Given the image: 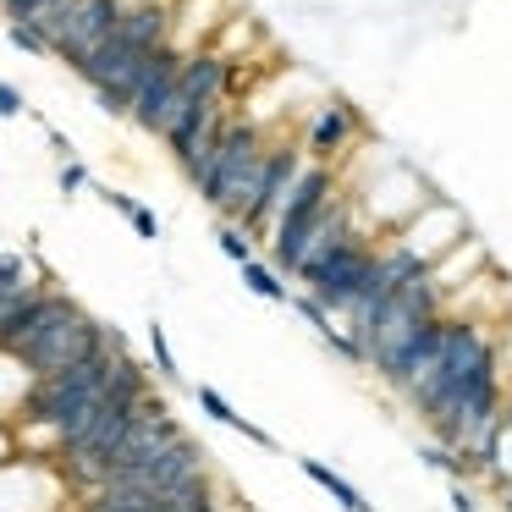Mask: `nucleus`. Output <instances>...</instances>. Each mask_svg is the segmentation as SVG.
Returning a JSON list of instances; mask_svg holds the SVG:
<instances>
[{"label":"nucleus","instance_id":"1","mask_svg":"<svg viewBox=\"0 0 512 512\" xmlns=\"http://www.w3.org/2000/svg\"><path fill=\"white\" fill-rule=\"evenodd\" d=\"M490 369H501V347H496V336H490V325L485 320H463V314H446L441 347H435L430 369H424L402 397L413 402V413L430 419L435 408H446L457 391L474 386L479 375H490Z\"/></svg>","mask_w":512,"mask_h":512},{"label":"nucleus","instance_id":"2","mask_svg":"<svg viewBox=\"0 0 512 512\" xmlns=\"http://www.w3.org/2000/svg\"><path fill=\"white\" fill-rule=\"evenodd\" d=\"M435 314H441V292L430 287V276H419V281H408L402 292H391L386 303L353 314V320H347V336H353L358 353H364V369H380L402 342H413Z\"/></svg>","mask_w":512,"mask_h":512},{"label":"nucleus","instance_id":"3","mask_svg":"<svg viewBox=\"0 0 512 512\" xmlns=\"http://www.w3.org/2000/svg\"><path fill=\"white\" fill-rule=\"evenodd\" d=\"M375 248H380L375 237L353 226V232H347L342 243H336L331 254L309 270V276H298L303 292H309V298L320 303L331 320H336V314L347 320V314L364 303V292H369V276H375Z\"/></svg>","mask_w":512,"mask_h":512},{"label":"nucleus","instance_id":"4","mask_svg":"<svg viewBox=\"0 0 512 512\" xmlns=\"http://www.w3.org/2000/svg\"><path fill=\"white\" fill-rule=\"evenodd\" d=\"M105 347H122V336H116L111 325H100V320H94V314L78 303L67 320H56L34 347H23L17 358L28 364V375H34V380H45V375H61V369L83 364V358L105 353Z\"/></svg>","mask_w":512,"mask_h":512},{"label":"nucleus","instance_id":"5","mask_svg":"<svg viewBox=\"0 0 512 512\" xmlns=\"http://www.w3.org/2000/svg\"><path fill=\"white\" fill-rule=\"evenodd\" d=\"M105 485H116V490H144V496H171V490L210 485V452H204V446L193 441L188 430H182L177 441H166L155 457H144V463L111 474Z\"/></svg>","mask_w":512,"mask_h":512},{"label":"nucleus","instance_id":"6","mask_svg":"<svg viewBox=\"0 0 512 512\" xmlns=\"http://www.w3.org/2000/svg\"><path fill=\"white\" fill-rule=\"evenodd\" d=\"M265 138H270V133H265L259 122H248V116L232 111V122L215 133V144L204 149L199 160H188V166H182V171H188V182L204 193V204H210V210L221 204V193L237 182V171H243L248 160L259 155V149H265Z\"/></svg>","mask_w":512,"mask_h":512},{"label":"nucleus","instance_id":"7","mask_svg":"<svg viewBox=\"0 0 512 512\" xmlns=\"http://www.w3.org/2000/svg\"><path fill=\"white\" fill-rule=\"evenodd\" d=\"M364 111H358L353 100H342V94H331V100H320L314 105V116L303 122V138H298V149H303V160H314V166H331V171H342L347 160H353V149L364 144Z\"/></svg>","mask_w":512,"mask_h":512},{"label":"nucleus","instance_id":"8","mask_svg":"<svg viewBox=\"0 0 512 512\" xmlns=\"http://www.w3.org/2000/svg\"><path fill=\"white\" fill-rule=\"evenodd\" d=\"M468 237H474V232H468V215L457 210V204H446L441 193H435V199L424 204L419 215H408V221H402L397 232L386 237V243H397L408 259H419V265L430 270L435 259H446L457 243H468Z\"/></svg>","mask_w":512,"mask_h":512},{"label":"nucleus","instance_id":"9","mask_svg":"<svg viewBox=\"0 0 512 512\" xmlns=\"http://www.w3.org/2000/svg\"><path fill=\"white\" fill-rule=\"evenodd\" d=\"M353 204H347V193H336L331 204H325L320 215H314L309 226H303L298 237H292V243H281V248H270V270H276V276H309L314 265H320L325 254H331L336 243H342L347 232H353Z\"/></svg>","mask_w":512,"mask_h":512},{"label":"nucleus","instance_id":"10","mask_svg":"<svg viewBox=\"0 0 512 512\" xmlns=\"http://www.w3.org/2000/svg\"><path fill=\"white\" fill-rule=\"evenodd\" d=\"M298 171H303L298 138L270 133L265 166H259V188H254V204H248V215H243V232H248V237H270V226H276V215H281V204H287V188L298 182Z\"/></svg>","mask_w":512,"mask_h":512},{"label":"nucleus","instance_id":"11","mask_svg":"<svg viewBox=\"0 0 512 512\" xmlns=\"http://www.w3.org/2000/svg\"><path fill=\"white\" fill-rule=\"evenodd\" d=\"M177 78H182V56L171 45L155 50L149 67L138 72L133 94H127V122L155 133V138H166V127L177 122Z\"/></svg>","mask_w":512,"mask_h":512},{"label":"nucleus","instance_id":"12","mask_svg":"<svg viewBox=\"0 0 512 512\" xmlns=\"http://www.w3.org/2000/svg\"><path fill=\"white\" fill-rule=\"evenodd\" d=\"M342 193V171H331V166H314V160H303V171H298V182L287 188V204H281V215H276V226H270V237L265 243L270 248H281V243H292V237L303 232V226L314 221V215L325 210V204Z\"/></svg>","mask_w":512,"mask_h":512},{"label":"nucleus","instance_id":"13","mask_svg":"<svg viewBox=\"0 0 512 512\" xmlns=\"http://www.w3.org/2000/svg\"><path fill=\"white\" fill-rule=\"evenodd\" d=\"M127 0H78L67 12V23L56 28V39H50V56H61L67 67H78L89 50H100L105 39L116 34V23H122Z\"/></svg>","mask_w":512,"mask_h":512},{"label":"nucleus","instance_id":"14","mask_svg":"<svg viewBox=\"0 0 512 512\" xmlns=\"http://www.w3.org/2000/svg\"><path fill=\"white\" fill-rule=\"evenodd\" d=\"M182 435V424L171 419V408L160 397H144V408H138V419L127 424V435L116 441V452H111V463H105V474H100V485L111 474H122V468H133V463H144V457H155L166 441H177ZM94 490V485H89Z\"/></svg>","mask_w":512,"mask_h":512},{"label":"nucleus","instance_id":"15","mask_svg":"<svg viewBox=\"0 0 512 512\" xmlns=\"http://www.w3.org/2000/svg\"><path fill=\"white\" fill-rule=\"evenodd\" d=\"M298 468H303V474H309L314 485H320V490H325V496H331L342 512H375V507L364 501V490H358L353 479H342L331 463H320V457H298Z\"/></svg>","mask_w":512,"mask_h":512},{"label":"nucleus","instance_id":"16","mask_svg":"<svg viewBox=\"0 0 512 512\" xmlns=\"http://www.w3.org/2000/svg\"><path fill=\"white\" fill-rule=\"evenodd\" d=\"M28 391H34V375H28V364L17 353H0V424H17V413H23Z\"/></svg>","mask_w":512,"mask_h":512},{"label":"nucleus","instance_id":"17","mask_svg":"<svg viewBox=\"0 0 512 512\" xmlns=\"http://www.w3.org/2000/svg\"><path fill=\"white\" fill-rule=\"evenodd\" d=\"M193 397H199V408L210 413L215 424H226V430L248 435V441H254V446H276V435H270V430H259L254 419H243V413H237V408H232V402H226V397H221V391H215V386H199V391H193Z\"/></svg>","mask_w":512,"mask_h":512},{"label":"nucleus","instance_id":"18","mask_svg":"<svg viewBox=\"0 0 512 512\" xmlns=\"http://www.w3.org/2000/svg\"><path fill=\"white\" fill-rule=\"evenodd\" d=\"M34 281H50L45 270H39L34 254H17V248H0V309L17 298V292H28Z\"/></svg>","mask_w":512,"mask_h":512},{"label":"nucleus","instance_id":"19","mask_svg":"<svg viewBox=\"0 0 512 512\" xmlns=\"http://www.w3.org/2000/svg\"><path fill=\"white\" fill-rule=\"evenodd\" d=\"M105 204H111L116 215H127V221H133V232L144 237V243H155L160 237V221H155V210H149V204H138V199H127V193H116V188H105L100 193Z\"/></svg>","mask_w":512,"mask_h":512},{"label":"nucleus","instance_id":"20","mask_svg":"<svg viewBox=\"0 0 512 512\" xmlns=\"http://www.w3.org/2000/svg\"><path fill=\"white\" fill-rule=\"evenodd\" d=\"M243 281H248V292H259L265 303H292V287L265 265V259H248V265H243Z\"/></svg>","mask_w":512,"mask_h":512},{"label":"nucleus","instance_id":"21","mask_svg":"<svg viewBox=\"0 0 512 512\" xmlns=\"http://www.w3.org/2000/svg\"><path fill=\"white\" fill-rule=\"evenodd\" d=\"M419 457H424V468H435V474H446L452 479V485H463L468 474H474V468L463 463V457L452 452V446H441V441H430V446H419Z\"/></svg>","mask_w":512,"mask_h":512},{"label":"nucleus","instance_id":"22","mask_svg":"<svg viewBox=\"0 0 512 512\" xmlns=\"http://www.w3.org/2000/svg\"><path fill=\"white\" fill-rule=\"evenodd\" d=\"M221 254L232 259V265H248V259H259V254H254V237H248L243 226H232V221H221Z\"/></svg>","mask_w":512,"mask_h":512},{"label":"nucleus","instance_id":"23","mask_svg":"<svg viewBox=\"0 0 512 512\" xmlns=\"http://www.w3.org/2000/svg\"><path fill=\"white\" fill-rule=\"evenodd\" d=\"M149 358H155L160 380H177V375H182L177 358H171V342H166V331H160V325H149Z\"/></svg>","mask_w":512,"mask_h":512},{"label":"nucleus","instance_id":"24","mask_svg":"<svg viewBox=\"0 0 512 512\" xmlns=\"http://www.w3.org/2000/svg\"><path fill=\"white\" fill-rule=\"evenodd\" d=\"M6 39H12L17 50H28V56H50V39L39 34L34 23H6Z\"/></svg>","mask_w":512,"mask_h":512},{"label":"nucleus","instance_id":"25","mask_svg":"<svg viewBox=\"0 0 512 512\" xmlns=\"http://www.w3.org/2000/svg\"><path fill=\"white\" fill-rule=\"evenodd\" d=\"M320 342H325V347H336V353H342L347 364H358V369H364V353H358V342L347 336V325H336V320H331V331H320Z\"/></svg>","mask_w":512,"mask_h":512},{"label":"nucleus","instance_id":"26","mask_svg":"<svg viewBox=\"0 0 512 512\" xmlns=\"http://www.w3.org/2000/svg\"><path fill=\"white\" fill-rule=\"evenodd\" d=\"M292 309H298V314H303V320H309V325H314V331H331V314H325V309H320V303H314V298H309V292H292Z\"/></svg>","mask_w":512,"mask_h":512},{"label":"nucleus","instance_id":"27","mask_svg":"<svg viewBox=\"0 0 512 512\" xmlns=\"http://www.w3.org/2000/svg\"><path fill=\"white\" fill-rule=\"evenodd\" d=\"M23 111H28L23 89H17V83H0V122H12V116H23Z\"/></svg>","mask_w":512,"mask_h":512},{"label":"nucleus","instance_id":"28","mask_svg":"<svg viewBox=\"0 0 512 512\" xmlns=\"http://www.w3.org/2000/svg\"><path fill=\"white\" fill-rule=\"evenodd\" d=\"M0 12L12 17V23H34V17L45 12V0H0Z\"/></svg>","mask_w":512,"mask_h":512},{"label":"nucleus","instance_id":"29","mask_svg":"<svg viewBox=\"0 0 512 512\" xmlns=\"http://www.w3.org/2000/svg\"><path fill=\"white\" fill-rule=\"evenodd\" d=\"M61 193H67V199H72V193H83V188H89V171H83L78 166V160H67V166H61Z\"/></svg>","mask_w":512,"mask_h":512},{"label":"nucleus","instance_id":"30","mask_svg":"<svg viewBox=\"0 0 512 512\" xmlns=\"http://www.w3.org/2000/svg\"><path fill=\"white\" fill-rule=\"evenodd\" d=\"M17 457V441H12V424H0V468Z\"/></svg>","mask_w":512,"mask_h":512},{"label":"nucleus","instance_id":"31","mask_svg":"<svg viewBox=\"0 0 512 512\" xmlns=\"http://www.w3.org/2000/svg\"><path fill=\"white\" fill-rule=\"evenodd\" d=\"M452 507H457V512H479V501H474V490H463V485H452Z\"/></svg>","mask_w":512,"mask_h":512},{"label":"nucleus","instance_id":"32","mask_svg":"<svg viewBox=\"0 0 512 512\" xmlns=\"http://www.w3.org/2000/svg\"><path fill=\"white\" fill-rule=\"evenodd\" d=\"M50 149H56V155H61V160H67V155H72V144H67V133H56V127H50Z\"/></svg>","mask_w":512,"mask_h":512},{"label":"nucleus","instance_id":"33","mask_svg":"<svg viewBox=\"0 0 512 512\" xmlns=\"http://www.w3.org/2000/svg\"><path fill=\"white\" fill-rule=\"evenodd\" d=\"M507 512H512V485H507Z\"/></svg>","mask_w":512,"mask_h":512}]
</instances>
